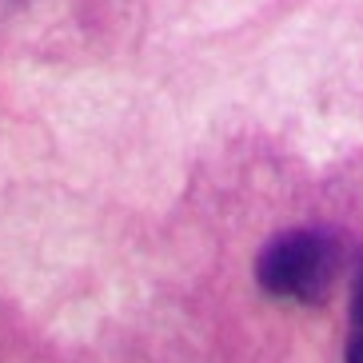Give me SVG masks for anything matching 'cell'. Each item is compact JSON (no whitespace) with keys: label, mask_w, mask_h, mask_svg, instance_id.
<instances>
[{"label":"cell","mask_w":363,"mask_h":363,"mask_svg":"<svg viewBox=\"0 0 363 363\" xmlns=\"http://www.w3.org/2000/svg\"><path fill=\"white\" fill-rule=\"evenodd\" d=\"M335 272H340V247L328 232L315 228L276 235L256 259L259 288L296 303H320L335 284Z\"/></svg>","instance_id":"obj_1"},{"label":"cell","mask_w":363,"mask_h":363,"mask_svg":"<svg viewBox=\"0 0 363 363\" xmlns=\"http://www.w3.org/2000/svg\"><path fill=\"white\" fill-rule=\"evenodd\" d=\"M352 320H355V335H363V267L355 276V296H352Z\"/></svg>","instance_id":"obj_2"},{"label":"cell","mask_w":363,"mask_h":363,"mask_svg":"<svg viewBox=\"0 0 363 363\" xmlns=\"http://www.w3.org/2000/svg\"><path fill=\"white\" fill-rule=\"evenodd\" d=\"M347 363H363V335H355V340L347 343Z\"/></svg>","instance_id":"obj_3"}]
</instances>
